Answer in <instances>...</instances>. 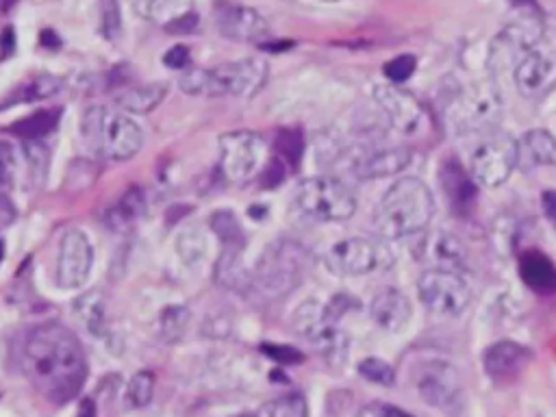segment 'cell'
I'll use <instances>...</instances> for the list:
<instances>
[{"label": "cell", "instance_id": "obj_35", "mask_svg": "<svg viewBox=\"0 0 556 417\" xmlns=\"http://www.w3.org/2000/svg\"><path fill=\"white\" fill-rule=\"evenodd\" d=\"M276 159L285 163V167H298L302 152H304V139L298 130H280L274 141Z\"/></svg>", "mask_w": 556, "mask_h": 417}, {"label": "cell", "instance_id": "obj_33", "mask_svg": "<svg viewBox=\"0 0 556 417\" xmlns=\"http://www.w3.org/2000/svg\"><path fill=\"white\" fill-rule=\"evenodd\" d=\"M254 417H308V406L300 393H289L261 404Z\"/></svg>", "mask_w": 556, "mask_h": 417}, {"label": "cell", "instance_id": "obj_3", "mask_svg": "<svg viewBox=\"0 0 556 417\" xmlns=\"http://www.w3.org/2000/svg\"><path fill=\"white\" fill-rule=\"evenodd\" d=\"M267 80V63L258 56L226 61L215 67L182 70L178 87L189 96H254Z\"/></svg>", "mask_w": 556, "mask_h": 417}, {"label": "cell", "instance_id": "obj_17", "mask_svg": "<svg viewBox=\"0 0 556 417\" xmlns=\"http://www.w3.org/2000/svg\"><path fill=\"white\" fill-rule=\"evenodd\" d=\"M93 265V250L89 237L78 230L70 228L63 232L59 241V254H56V269L54 278L61 289H78Z\"/></svg>", "mask_w": 556, "mask_h": 417}, {"label": "cell", "instance_id": "obj_27", "mask_svg": "<svg viewBox=\"0 0 556 417\" xmlns=\"http://www.w3.org/2000/svg\"><path fill=\"white\" fill-rule=\"evenodd\" d=\"M165 96H167V85L165 83H148V85L122 87L119 91H115L113 100L124 111L148 113V111L156 109L165 100Z\"/></svg>", "mask_w": 556, "mask_h": 417}, {"label": "cell", "instance_id": "obj_29", "mask_svg": "<svg viewBox=\"0 0 556 417\" xmlns=\"http://www.w3.org/2000/svg\"><path fill=\"white\" fill-rule=\"evenodd\" d=\"M146 213V195L139 187H128L122 198L109 208L106 224L115 230L132 226Z\"/></svg>", "mask_w": 556, "mask_h": 417}, {"label": "cell", "instance_id": "obj_23", "mask_svg": "<svg viewBox=\"0 0 556 417\" xmlns=\"http://www.w3.org/2000/svg\"><path fill=\"white\" fill-rule=\"evenodd\" d=\"M421 263H430L428 269H452L458 271L465 267V245L460 243V239L456 235L437 230L430 232L424 241H421Z\"/></svg>", "mask_w": 556, "mask_h": 417}, {"label": "cell", "instance_id": "obj_42", "mask_svg": "<svg viewBox=\"0 0 556 417\" xmlns=\"http://www.w3.org/2000/svg\"><path fill=\"white\" fill-rule=\"evenodd\" d=\"M261 352L267 354L269 358H274L280 365H295L304 358L302 352H298L295 348L280 345V343H261Z\"/></svg>", "mask_w": 556, "mask_h": 417}, {"label": "cell", "instance_id": "obj_38", "mask_svg": "<svg viewBox=\"0 0 556 417\" xmlns=\"http://www.w3.org/2000/svg\"><path fill=\"white\" fill-rule=\"evenodd\" d=\"M100 30L109 41H115L122 35V11L117 0H100Z\"/></svg>", "mask_w": 556, "mask_h": 417}, {"label": "cell", "instance_id": "obj_48", "mask_svg": "<svg viewBox=\"0 0 556 417\" xmlns=\"http://www.w3.org/2000/svg\"><path fill=\"white\" fill-rule=\"evenodd\" d=\"M80 417H96V408H93L91 400H83V406H80Z\"/></svg>", "mask_w": 556, "mask_h": 417}, {"label": "cell", "instance_id": "obj_10", "mask_svg": "<svg viewBox=\"0 0 556 417\" xmlns=\"http://www.w3.org/2000/svg\"><path fill=\"white\" fill-rule=\"evenodd\" d=\"M519 163V143L504 130L482 132L469 156V174L482 187H500Z\"/></svg>", "mask_w": 556, "mask_h": 417}, {"label": "cell", "instance_id": "obj_1", "mask_svg": "<svg viewBox=\"0 0 556 417\" xmlns=\"http://www.w3.org/2000/svg\"><path fill=\"white\" fill-rule=\"evenodd\" d=\"M20 365L26 380L54 404L74 400L87 378V358L78 337L56 321H43L26 330L20 345Z\"/></svg>", "mask_w": 556, "mask_h": 417}, {"label": "cell", "instance_id": "obj_21", "mask_svg": "<svg viewBox=\"0 0 556 417\" xmlns=\"http://www.w3.org/2000/svg\"><path fill=\"white\" fill-rule=\"evenodd\" d=\"M410 302L395 287H382L376 291L369 304L371 319L387 332H400L410 319Z\"/></svg>", "mask_w": 556, "mask_h": 417}, {"label": "cell", "instance_id": "obj_40", "mask_svg": "<svg viewBox=\"0 0 556 417\" xmlns=\"http://www.w3.org/2000/svg\"><path fill=\"white\" fill-rule=\"evenodd\" d=\"M78 313L83 317V321L87 324V328L91 332H102V324H104V306H102V298L98 293H87L80 302H78Z\"/></svg>", "mask_w": 556, "mask_h": 417}, {"label": "cell", "instance_id": "obj_22", "mask_svg": "<svg viewBox=\"0 0 556 417\" xmlns=\"http://www.w3.org/2000/svg\"><path fill=\"white\" fill-rule=\"evenodd\" d=\"M410 163V152L406 148H382V150H369L352 161V174L356 178L369 180V178H384L400 174Z\"/></svg>", "mask_w": 556, "mask_h": 417}, {"label": "cell", "instance_id": "obj_24", "mask_svg": "<svg viewBox=\"0 0 556 417\" xmlns=\"http://www.w3.org/2000/svg\"><path fill=\"white\" fill-rule=\"evenodd\" d=\"M519 276L534 293L556 291V265L539 250H526L519 256Z\"/></svg>", "mask_w": 556, "mask_h": 417}, {"label": "cell", "instance_id": "obj_14", "mask_svg": "<svg viewBox=\"0 0 556 417\" xmlns=\"http://www.w3.org/2000/svg\"><path fill=\"white\" fill-rule=\"evenodd\" d=\"M460 374L443 358L424 361L415 369V387L426 404L437 408H452L460 400Z\"/></svg>", "mask_w": 556, "mask_h": 417}, {"label": "cell", "instance_id": "obj_25", "mask_svg": "<svg viewBox=\"0 0 556 417\" xmlns=\"http://www.w3.org/2000/svg\"><path fill=\"white\" fill-rule=\"evenodd\" d=\"M215 282L239 293H245L250 287H254L252 271H248L243 265V250L222 248L219 261L215 263Z\"/></svg>", "mask_w": 556, "mask_h": 417}, {"label": "cell", "instance_id": "obj_37", "mask_svg": "<svg viewBox=\"0 0 556 417\" xmlns=\"http://www.w3.org/2000/svg\"><path fill=\"white\" fill-rule=\"evenodd\" d=\"M154 395V374L152 371H137L126 389V400L130 406L141 408L146 404H150Z\"/></svg>", "mask_w": 556, "mask_h": 417}, {"label": "cell", "instance_id": "obj_43", "mask_svg": "<svg viewBox=\"0 0 556 417\" xmlns=\"http://www.w3.org/2000/svg\"><path fill=\"white\" fill-rule=\"evenodd\" d=\"M358 417H413V415L402 410V408H397V406H391V404L371 402V404H365L358 410Z\"/></svg>", "mask_w": 556, "mask_h": 417}, {"label": "cell", "instance_id": "obj_50", "mask_svg": "<svg viewBox=\"0 0 556 417\" xmlns=\"http://www.w3.org/2000/svg\"><path fill=\"white\" fill-rule=\"evenodd\" d=\"M0 2H2V4H13L15 0H0Z\"/></svg>", "mask_w": 556, "mask_h": 417}, {"label": "cell", "instance_id": "obj_30", "mask_svg": "<svg viewBox=\"0 0 556 417\" xmlns=\"http://www.w3.org/2000/svg\"><path fill=\"white\" fill-rule=\"evenodd\" d=\"M59 111L56 109H46V111H37L28 117H22L17 119L13 126H9L7 130L24 141H39L43 139L54 126H56V119H59Z\"/></svg>", "mask_w": 556, "mask_h": 417}, {"label": "cell", "instance_id": "obj_2", "mask_svg": "<svg viewBox=\"0 0 556 417\" xmlns=\"http://www.w3.org/2000/svg\"><path fill=\"white\" fill-rule=\"evenodd\" d=\"M434 213L428 185L415 176L395 180L374 211V228L382 239H402L424 230Z\"/></svg>", "mask_w": 556, "mask_h": 417}, {"label": "cell", "instance_id": "obj_11", "mask_svg": "<svg viewBox=\"0 0 556 417\" xmlns=\"http://www.w3.org/2000/svg\"><path fill=\"white\" fill-rule=\"evenodd\" d=\"M326 267L339 276H369L378 271H387L393 265V252L389 245L365 239V237H348L337 241L324 256Z\"/></svg>", "mask_w": 556, "mask_h": 417}, {"label": "cell", "instance_id": "obj_51", "mask_svg": "<svg viewBox=\"0 0 556 417\" xmlns=\"http://www.w3.org/2000/svg\"><path fill=\"white\" fill-rule=\"evenodd\" d=\"M324 2H339V0H324Z\"/></svg>", "mask_w": 556, "mask_h": 417}, {"label": "cell", "instance_id": "obj_31", "mask_svg": "<svg viewBox=\"0 0 556 417\" xmlns=\"http://www.w3.org/2000/svg\"><path fill=\"white\" fill-rule=\"evenodd\" d=\"M176 254L187 267L200 265L208 254L206 235L195 226H189V228L180 230L178 237H176Z\"/></svg>", "mask_w": 556, "mask_h": 417}, {"label": "cell", "instance_id": "obj_18", "mask_svg": "<svg viewBox=\"0 0 556 417\" xmlns=\"http://www.w3.org/2000/svg\"><path fill=\"white\" fill-rule=\"evenodd\" d=\"M374 98L380 109L387 113L389 122L404 135H419L428 126V113L424 104L408 93L406 89L391 85H378L374 89Z\"/></svg>", "mask_w": 556, "mask_h": 417}, {"label": "cell", "instance_id": "obj_20", "mask_svg": "<svg viewBox=\"0 0 556 417\" xmlns=\"http://www.w3.org/2000/svg\"><path fill=\"white\" fill-rule=\"evenodd\" d=\"M439 180L452 211L456 215H469L478 195V182L473 180L469 169H465L458 159L447 156L439 167Z\"/></svg>", "mask_w": 556, "mask_h": 417}, {"label": "cell", "instance_id": "obj_5", "mask_svg": "<svg viewBox=\"0 0 556 417\" xmlns=\"http://www.w3.org/2000/svg\"><path fill=\"white\" fill-rule=\"evenodd\" d=\"M443 115L456 132L482 135L493 130L502 117L500 89L491 80H476L471 85L458 87L447 96Z\"/></svg>", "mask_w": 556, "mask_h": 417}, {"label": "cell", "instance_id": "obj_12", "mask_svg": "<svg viewBox=\"0 0 556 417\" xmlns=\"http://www.w3.org/2000/svg\"><path fill=\"white\" fill-rule=\"evenodd\" d=\"M417 293L430 313L445 317L460 315L471 302L467 280L452 269H426L417 280Z\"/></svg>", "mask_w": 556, "mask_h": 417}, {"label": "cell", "instance_id": "obj_45", "mask_svg": "<svg viewBox=\"0 0 556 417\" xmlns=\"http://www.w3.org/2000/svg\"><path fill=\"white\" fill-rule=\"evenodd\" d=\"M189 48L187 46H174L169 52H165L163 63L172 70H187L189 67Z\"/></svg>", "mask_w": 556, "mask_h": 417}, {"label": "cell", "instance_id": "obj_19", "mask_svg": "<svg viewBox=\"0 0 556 417\" xmlns=\"http://www.w3.org/2000/svg\"><path fill=\"white\" fill-rule=\"evenodd\" d=\"M532 352L515 341H495L482 354L484 371L495 382L515 380L523 367L530 363Z\"/></svg>", "mask_w": 556, "mask_h": 417}, {"label": "cell", "instance_id": "obj_8", "mask_svg": "<svg viewBox=\"0 0 556 417\" xmlns=\"http://www.w3.org/2000/svg\"><path fill=\"white\" fill-rule=\"evenodd\" d=\"M543 33V20L539 9L532 2H521L515 7L508 24L504 30L493 39L491 52H489V67L500 70L517 65V61L539 46Z\"/></svg>", "mask_w": 556, "mask_h": 417}, {"label": "cell", "instance_id": "obj_34", "mask_svg": "<svg viewBox=\"0 0 556 417\" xmlns=\"http://www.w3.org/2000/svg\"><path fill=\"white\" fill-rule=\"evenodd\" d=\"M189 319H191V313L182 304H172V306L163 308L161 319H159L161 337L165 341H178L185 334V330L189 326Z\"/></svg>", "mask_w": 556, "mask_h": 417}, {"label": "cell", "instance_id": "obj_36", "mask_svg": "<svg viewBox=\"0 0 556 417\" xmlns=\"http://www.w3.org/2000/svg\"><path fill=\"white\" fill-rule=\"evenodd\" d=\"M61 87V83L54 76H39L35 80H30L24 87H17V93L11 96L9 102H30V100H43L50 98L52 93H56Z\"/></svg>", "mask_w": 556, "mask_h": 417}, {"label": "cell", "instance_id": "obj_9", "mask_svg": "<svg viewBox=\"0 0 556 417\" xmlns=\"http://www.w3.org/2000/svg\"><path fill=\"white\" fill-rule=\"evenodd\" d=\"M295 332L311 341L315 350L324 356V361L332 367H341L348 358V337L337 326V319L328 313L326 304L315 300L302 302L293 311L291 319Z\"/></svg>", "mask_w": 556, "mask_h": 417}, {"label": "cell", "instance_id": "obj_26", "mask_svg": "<svg viewBox=\"0 0 556 417\" xmlns=\"http://www.w3.org/2000/svg\"><path fill=\"white\" fill-rule=\"evenodd\" d=\"M148 13L152 20L161 22L163 28L174 33H185L195 26V13L191 0H150Z\"/></svg>", "mask_w": 556, "mask_h": 417}, {"label": "cell", "instance_id": "obj_15", "mask_svg": "<svg viewBox=\"0 0 556 417\" xmlns=\"http://www.w3.org/2000/svg\"><path fill=\"white\" fill-rule=\"evenodd\" d=\"M517 91L523 98L541 100L556 89V48L534 46L513 70Z\"/></svg>", "mask_w": 556, "mask_h": 417}, {"label": "cell", "instance_id": "obj_28", "mask_svg": "<svg viewBox=\"0 0 556 417\" xmlns=\"http://www.w3.org/2000/svg\"><path fill=\"white\" fill-rule=\"evenodd\" d=\"M519 161L528 165H554L556 163V137L545 128H532L521 137Z\"/></svg>", "mask_w": 556, "mask_h": 417}, {"label": "cell", "instance_id": "obj_16", "mask_svg": "<svg viewBox=\"0 0 556 417\" xmlns=\"http://www.w3.org/2000/svg\"><path fill=\"white\" fill-rule=\"evenodd\" d=\"M213 20L217 30L232 41L263 43L271 37L267 20L256 9L232 0H219L213 9Z\"/></svg>", "mask_w": 556, "mask_h": 417}, {"label": "cell", "instance_id": "obj_46", "mask_svg": "<svg viewBox=\"0 0 556 417\" xmlns=\"http://www.w3.org/2000/svg\"><path fill=\"white\" fill-rule=\"evenodd\" d=\"M541 206L549 224L556 228V189H545L541 195Z\"/></svg>", "mask_w": 556, "mask_h": 417}, {"label": "cell", "instance_id": "obj_7", "mask_svg": "<svg viewBox=\"0 0 556 417\" xmlns=\"http://www.w3.org/2000/svg\"><path fill=\"white\" fill-rule=\"evenodd\" d=\"M295 206L315 222H345L356 211V195L334 176H313L298 185Z\"/></svg>", "mask_w": 556, "mask_h": 417}, {"label": "cell", "instance_id": "obj_39", "mask_svg": "<svg viewBox=\"0 0 556 417\" xmlns=\"http://www.w3.org/2000/svg\"><path fill=\"white\" fill-rule=\"evenodd\" d=\"M358 374L363 378H367L369 382L374 384H384V387H391L395 382V371L393 367L382 361V358H365L358 363Z\"/></svg>", "mask_w": 556, "mask_h": 417}, {"label": "cell", "instance_id": "obj_41", "mask_svg": "<svg viewBox=\"0 0 556 417\" xmlns=\"http://www.w3.org/2000/svg\"><path fill=\"white\" fill-rule=\"evenodd\" d=\"M415 67H417V59H415L413 54H400V56H393L391 61H387L384 67H382V72H384V76H387L391 83L400 85V83H404L406 78L413 76Z\"/></svg>", "mask_w": 556, "mask_h": 417}, {"label": "cell", "instance_id": "obj_47", "mask_svg": "<svg viewBox=\"0 0 556 417\" xmlns=\"http://www.w3.org/2000/svg\"><path fill=\"white\" fill-rule=\"evenodd\" d=\"M15 204L7 195H0V230H4L15 219Z\"/></svg>", "mask_w": 556, "mask_h": 417}, {"label": "cell", "instance_id": "obj_32", "mask_svg": "<svg viewBox=\"0 0 556 417\" xmlns=\"http://www.w3.org/2000/svg\"><path fill=\"white\" fill-rule=\"evenodd\" d=\"M213 232L217 235V239L222 241V248H235V250H245V232L239 224V219L235 217L232 211L222 208L217 213L211 215L208 219Z\"/></svg>", "mask_w": 556, "mask_h": 417}, {"label": "cell", "instance_id": "obj_49", "mask_svg": "<svg viewBox=\"0 0 556 417\" xmlns=\"http://www.w3.org/2000/svg\"><path fill=\"white\" fill-rule=\"evenodd\" d=\"M2 254H4V245H2V241H0V261H2Z\"/></svg>", "mask_w": 556, "mask_h": 417}, {"label": "cell", "instance_id": "obj_4", "mask_svg": "<svg viewBox=\"0 0 556 417\" xmlns=\"http://www.w3.org/2000/svg\"><path fill=\"white\" fill-rule=\"evenodd\" d=\"M80 135L91 152L111 161H128L143 146L141 128L126 113L109 106H89L83 113Z\"/></svg>", "mask_w": 556, "mask_h": 417}, {"label": "cell", "instance_id": "obj_13", "mask_svg": "<svg viewBox=\"0 0 556 417\" xmlns=\"http://www.w3.org/2000/svg\"><path fill=\"white\" fill-rule=\"evenodd\" d=\"M265 139L252 130H235L219 137V169L235 182L245 185L263 165Z\"/></svg>", "mask_w": 556, "mask_h": 417}, {"label": "cell", "instance_id": "obj_6", "mask_svg": "<svg viewBox=\"0 0 556 417\" xmlns=\"http://www.w3.org/2000/svg\"><path fill=\"white\" fill-rule=\"evenodd\" d=\"M308 265V252L295 239H276L261 252L252 282L267 298H280L291 293L304 278Z\"/></svg>", "mask_w": 556, "mask_h": 417}, {"label": "cell", "instance_id": "obj_52", "mask_svg": "<svg viewBox=\"0 0 556 417\" xmlns=\"http://www.w3.org/2000/svg\"><path fill=\"white\" fill-rule=\"evenodd\" d=\"M143 2H146V4H148V2H150V0H143Z\"/></svg>", "mask_w": 556, "mask_h": 417}, {"label": "cell", "instance_id": "obj_44", "mask_svg": "<svg viewBox=\"0 0 556 417\" xmlns=\"http://www.w3.org/2000/svg\"><path fill=\"white\" fill-rule=\"evenodd\" d=\"M15 174V156L9 143L0 141V187L9 185Z\"/></svg>", "mask_w": 556, "mask_h": 417}]
</instances>
